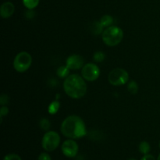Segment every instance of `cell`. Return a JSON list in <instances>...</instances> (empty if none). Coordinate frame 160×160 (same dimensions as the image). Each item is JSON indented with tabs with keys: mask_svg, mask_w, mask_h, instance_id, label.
I'll return each instance as SVG.
<instances>
[{
	"mask_svg": "<svg viewBox=\"0 0 160 160\" xmlns=\"http://www.w3.org/2000/svg\"><path fill=\"white\" fill-rule=\"evenodd\" d=\"M38 160H52L51 156L46 152H42L39 155Z\"/></svg>",
	"mask_w": 160,
	"mask_h": 160,
	"instance_id": "22",
	"label": "cell"
},
{
	"mask_svg": "<svg viewBox=\"0 0 160 160\" xmlns=\"http://www.w3.org/2000/svg\"><path fill=\"white\" fill-rule=\"evenodd\" d=\"M105 58H106V55H105V53L103 52H101V51L96 52L93 56L94 60H95V62H102V61L105 59Z\"/></svg>",
	"mask_w": 160,
	"mask_h": 160,
	"instance_id": "18",
	"label": "cell"
},
{
	"mask_svg": "<svg viewBox=\"0 0 160 160\" xmlns=\"http://www.w3.org/2000/svg\"><path fill=\"white\" fill-rule=\"evenodd\" d=\"M128 89L130 93L136 94L138 92V85L134 81H131L128 86Z\"/></svg>",
	"mask_w": 160,
	"mask_h": 160,
	"instance_id": "17",
	"label": "cell"
},
{
	"mask_svg": "<svg viewBox=\"0 0 160 160\" xmlns=\"http://www.w3.org/2000/svg\"><path fill=\"white\" fill-rule=\"evenodd\" d=\"M32 63V57L30 53L21 52L16 56L13 60V67L19 73L26 72L31 67Z\"/></svg>",
	"mask_w": 160,
	"mask_h": 160,
	"instance_id": "5",
	"label": "cell"
},
{
	"mask_svg": "<svg viewBox=\"0 0 160 160\" xmlns=\"http://www.w3.org/2000/svg\"><path fill=\"white\" fill-rule=\"evenodd\" d=\"M3 160H22V159L17 154H8L5 156Z\"/></svg>",
	"mask_w": 160,
	"mask_h": 160,
	"instance_id": "21",
	"label": "cell"
},
{
	"mask_svg": "<svg viewBox=\"0 0 160 160\" xmlns=\"http://www.w3.org/2000/svg\"><path fill=\"white\" fill-rule=\"evenodd\" d=\"M63 89L69 97L78 99L85 95L87 84L83 77L78 74H70L64 80Z\"/></svg>",
	"mask_w": 160,
	"mask_h": 160,
	"instance_id": "2",
	"label": "cell"
},
{
	"mask_svg": "<svg viewBox=\"0 0 160 160\" xmlns=\"http://www.w3.org/2000/svg\"><path fill=\"white\" fill-rule=\"evenodd\" d=\"M99 21L103 28H109V27L112 26V23H113V19L110 15H104Z\"/></svg>",
	"mask_w": 160,
	"mask_h": 160,
	"instance_id": "12",
	"label": "cell"
},
{
	"mask_svg": "<svg viewBox=\"0 0 160 160\" xmlns=\"http://www.w3.org/2000/svg\"><path fill=\"white\" fill-rule=\"evenodd\" d=\"M159 148H160V141H159Z\"/></svg>",
	"mask_w": 160,
	"mask_h": 160,
	"instance_id": "27",
	"label": "cell"
},
{
	"mask_svg": "<svg viewBox=\"0 0 160 160\" xmlns=\"http://www.w3.org/2000/svg\"><path fill=\"white\" fill-rule=\"evenodd\" d=\"M23 3L25 7L29 9H33L37 7L39 3V0H23Z\"/></svg>",
	"mask_w": 160,
	"mask_h": 160,
	"instance_id": "15",
	"label": "cell"
},
{
	"mask_svg": "<svg viewBox=\"0 0 160 160\" xmlns=\"http://www.w3.org/2000/svg\"><path fill=\"white\" fill-rule=\"evenodd\" d=\"M157 160H160V154L159 155V156H158V158H157Z\"/></svg>",
	"mask_w": 160,
	"mask_h": 160,
	"instance_id": "25",
	"label": "cell"
},
{
	"mask_svg": "<svg viewBox=\"0 0 160 160\" xmlns=\"http://www.w3.org/2000/svg\"><path fill=\"white\" fill-rule=\"evenodd\" d=\"M70 69L67 66H61L57 70V75L60 78H67L70 73Z\"/></svg>",
	"mask_w": 160,
	"mask_h": 160,
	"instance_id": "13",
	"label": "cell"
},
{
	"mask_svg": "<svg viewBox=\"0 0 160 160\" xmlns=\"http://www.w3.org/2000/svg\"><path fill=\"white\" fill-rule=\"evenodd\" d=\"M84 59L81 56L73 54L69 56L66 61V66L70 70H79L84 67Z\"/></svg>",
	"mask_w": 160,
	"mask_h": 160,
	"instance_id": "9",
	"label": "cell"
},
{
	"mask_svg": "<svg viewBox=\"0 0 160 160\" xmlns=\"http://www.w3.org/2000/svg\"><path fill=\"white\" fill-rule=\"evenodd\" d=\"M60 144V136L56 131H50L44 134L42 140V146L46 152H52Z\"/></svg>",
	"mask_w": 160,
	"mask_h": 160,
	"instance_id": "4",
	"label": "cell"
},
{
	"mask_svg": "<svg viewBox=\"0 0 160 160\" xmlns=\"http://www.w3.org/2000/svg\"><path fill=\"white\" fill-rule=\"evenodd\" d=\"M40 128L44 131H48L50 128V122L47 119H42L39 122Z\"/></svg>",
	"mask_w": 160,
	"mask_h": 160,
	"instance_id": "19",
	"label": "cell"
},
{
	"mask_svg": "<svg viewBox=\"0 0 160 160\" xmlns=\"http://www.w3.org/2000/svg\"><path fill=\"white\" fill-rule=\"evenodd\" d=\"M59 108H60V102L58 100L52 102L48 107V113L51 114V115H54L59 111Z\"/></svg>",
	"mask_w": 160,
	"mask_h": 160,
	"instance_id": "11",
	"label": "cell"
},
{
	"mask_svg": "<svg viewBox=\"0 0 160 160\" xmlns=\"http://www.w3.org/2000/svg\"><path fill=\"white\" fill-rule=\"evenodd\" d=\"M81 75L85 81H95L99 77L100 70L96 64L90 62L82 67Z\"/></svg>",
	"mask_w": 160,
	"mask_h": 160,
	"instance_id": "7",
	"label": "cell"
},
{
	"mask_svg": "<svg viewBox=\"0 0 160 160\" xmlns=\"http://www.w3.org/2000/svg\"><path fill=\"white\" fill-rule=\"evenodd\" d=\"M128 160H137V159H133V158H131V159H129Z\"/></svg>",
	"mask_w": 160,
	"mask_h": 160,
	"instance_id": "26",
	"label": "cell"
},
{
	"mask_svg": "<svg viewBox=\"0 0 160 160\" xmlns=\"http://www.w3.org/2000/svg\"><path fill=\"white\" fill-rule=\"evenodd\" d=\"M9 113V109L8 107H6V106H2L1 109H0V116L3 117V116H6Z\"/></svg>",
	"mask_w": 160,
	"mask_h": 160,
	"instance_id": "23",
	"label": "cell"
},
{
	"mask_svg": "<svg viewBox=\"0 0 160 160\" xmlns=\"http://www.w3.org/2000/svg\"><path fill=\"white\" fill-rule=\"evenodd\" d=\"M61 149L64 156L68 158H73L78 155L79 147L73 139H69L62 143Z\"/></svg>",
	"mask_w": 160,
	"mask_h": 160,
	"instance_id": "8",
	"label": "cell"
},
{
	"mask_svg": "<svg viewBox=\"0 0 160 160\" xmlns=\"http://www.w3.org/2000/svg\"><path fill=\"white\" fill-rule=\"evenodd\" d=\"M141 160H156V159H155V157L152 156V155L147 154V155H144V156L141 159Z\"/></svg>",
	"mask_w": 160,
	"mask_h": 160,
	"instance_id": "24",
	"label": "cell"
},
{
	"mask_svg": "<svg viewBox=\"0 0 160 160\" xmlns=\"http://www.w3.org/2000/svg\"><path fill=\"white\" fill-rule=\"evenodd\" d=\"M109 83L113 86H121L126 84L129 80V74L124 69L116 68L109 74Z\"/></svg>",
	"mask_w": 160,
	"mask_h": 160,
	"instance_id": "6",
	"label": "cell"
},
{
	"mask_svg": "<svg viewBox=\"0 0 160 160\" xmlns=\"http://www.w3.org/2000/svg\"><path fill=\"white\" fill-rule=\"evenodd\" d=\"M15 10V6L10 2H6L0 7V15L2 18H9L13 14Z\"/></svg>",
	"mask_w": 160,
	"mask_h": 160,
	"instance_id": "10",
	"label": "cell"
},
{
	"mask_svg": "<svg viewBox=\"0 0 160 160\" xmlns=\"http://www.w3.org/2000/svg\"><path fill=\"white\" fill-rule=\"evenodd\" d=\"M103 26L101 24V23H100V21H97V22H95L93 24V28H92V30H93V32L94 34H96V35H98V34H101L102 32H103Z\"/></svg>",
	"mask_w": 160,
	"mask_h": 160,
	"instance_id": "16",
	"label": "cell"
},
{
	"mask_svg": "<svg viewBox=\"0 0 160 160\" xmlns=\"http://www.w3.org/2000/svg\"><path fill=\"white\" fill-rule=\"evenodd\" d=\"M61 133L70 139H80L87 134V128L84 120L78 116L67 117L60 127Z\"/></svg>",
	"mask_w": 160,
	"mask_h": 160,
	"instance_id": "1",
	"label": "cell"
},
{
	"mask_svg": "<svg viewBox=\"0 0 160 160\" xmlns=\"http://www.w3.org/2000/svg\"><path fill=\"white\" fill-rule=\"evenodd\" d=\"M102 41L108 46H116L121 42L123 38V30L117 26L106 28L102 32Z\"/></svg>",
	"mask_w": 160,
	"mask_h": 160,
	"instance_id": "3",
	"label": "cell"
},
{
	"mask_svg": "<svg viewBox=\"0 0 160 160\" xmlns=\"http://www.w3.org/2000/svg\"><path fill=\"white\" fill-rule=\"evenodd\" d=\"M9 98L7 95L6 94H2L0 96V104L1 106H6V105L9 103Z\"/></svg>",
	"mask_w": 160,
	"mask_h": 160,
	"instance_id": "20",
	"label": "cell"
},
{
	"mask_svg": "<svg viewBox=\"0 0 160 160\" xmlns=\"http://www.w3.org/2000/svg\"><path fill=\"white\" fill-rule=\"evenodd\" d=\"M138 149L142 154L147 155L149 153L150 150H151V146L148 142H142L139 144Z\"/></svg>",
	"mask_w": 160,
	"mask_h": 160,
	"instance_id": "14",
	"label": "cell"
}]
</instances>
